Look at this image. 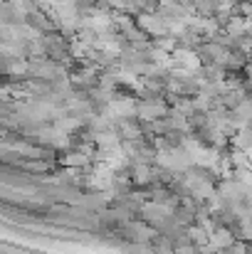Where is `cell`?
Masks as SVG:
<instances>
[{
    "mask_svg": "<svg viewBox=\"0 0 252 254\" xmlns=\"http://www.w3.org/2000/svg\"><path fill=\"white\" fill-rule=\"evenodd\" d=\"M225 254H248V247H245V245H230V247L225 250Z\"/></svg>",
    "mask_w": 252,
    "mask_h": 254,
    "instance_id": "6da1fadb",
    "label": "cell"
}]
</instances>
